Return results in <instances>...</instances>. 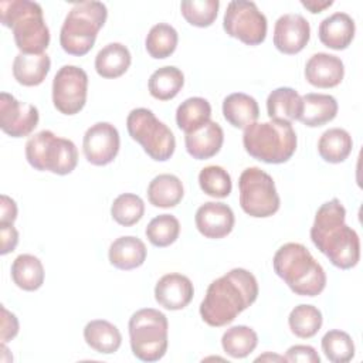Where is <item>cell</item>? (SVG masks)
<instances>
[{"label":"cell","mask_w":363,"mask_h":363,"mask_svg":"<svg viewBox=\"0 0 363 363\" xmlns=\"http://www.w3.org/2000/svg\"><path fill=\"white\" fill-rule=\"evenodd\" d=\"M257 296V278L244 268H233L208 285L200 303V316L213 328L225 326L251 306Z\"/></svg>","instance_id":"cell-1"},{"label":"cell","mask_w":363,"mask_h":363,"mask_svg":"<svg viewBox=\"0 0 363 363\" xmlns=\"http://www.w3.org/2000/svg\"><path fill=\"white\" fill-rule=\"evenodd\" d=\"M345 218L343 204L339 199H332L318 208L311 228L313 245L340 269L353 268L360 259L359 235Z\"/></svg>","instance_id":"cell-2"},{"label":"cell","mask_w":363,"mask_h":363,"mask_svg":"<svg viewBox=\"0 0 363 363\" xmlns=\"http://www.w3.org/2000/svg\"><path fill=\"white\" fill-rule=\"evenodd\" d=\"M272 267L296 295L316 296L326 286L325 269L299 242H286L279 247L272 258Z\"/></svg>","instance_id":"cell-3"},{"label":"cell","mask_w":363,"mask_h":363,"mask_svg":"<svg viewBox=\"0 0 363 363\" xmlns=\"http://www.w3.org/2000/svg\"><path fill=\"white\" fill-rule=\"evenodd\" d=\"M0 21L11 28L16 45L23 54H43L50 44V30L43 9L35 1H0Z\"/></svg>","instance_id":"cell-4"},{"label":"cell","mask_w":363,"mask_h":363,"mask_svg":"<svg viewBox=\"0 0 363 363\" xmlns=\"http://www.w3.org/2000/svg\"><path fill=\"white\" fill-rule=\"evenodd\" d=\"M296 133L288 121L271 119L254 122L244 129L242 145L254 159L279 164L288 162L296 150Z\"/></svg>","instance_id":"cell-5"},{"label":"cell","mask_w":363,"mask_h":363,"mask_svg":"<svg viewBox=\"0 0 363 363\" xmlns=\"http://www.w3.org/2000/svg\"><path fill=\"white\" fill-rule=\"evenodd\" d=\"M106 17L108 9L101 1L91 0L74 4L60 31V44L62 50L77 57L89 52Z\"/></svg>","instance_id":"cell-6"},{"label":"cell","mask_w":363,"mask_h":363,"mask_svg":"<svg viewBox=\"0 0 363 363\" xmlns=\"http://www.w3.org/2000/svg\"><path fill=\"white\" fill-rule=\"evenodd\" d=\"M130 349L142 362H157L167 350L169 322L163 312L153 308L136 311L128 323Z\"/></svg>","instance_id":"cell-7"},{"label":"cell","mask_w":363,"mask_h":363,"mask_svg":"<svg viewBox=\"0 0 363 363\" xmlns=\"http://www.w3.org/2000/svg\"><path fill=\"white\" fill-rule=\"evenodd\" d=\"M26 159L35 170L64 176L75 169L78 150L72 140L44 129L27 140Z\"/></svg>","instance_id":"cell-8"},{"label":"cell","mask_w":363,"mask_h":363,"mask_svg":"<svg viewBox=\"0 0 363 363\" xmlns=\"http://www.w3.org/2000/svg\"><path fill=\"white\" fill-rule=\"evenodd\" d=\"M126 128L133 140L156 162H166L176 149V139L170 128L160 122L150 109H132L126 118Z\"/></svg>","instance_id":"cell-9"},{"label":"cell","mask_w":363,"mask_h":363,"mask_svg":"<svg viewBox=\"0 0 363 363\" xmlns=\"http://www.w3.org/2000/svg\"><path fill=\"white\" fill-rule=\"evenodd\" d=\"M240 206L255 218L271 217L279 210V196L274 179L259 167H247L238 179Z\"/></svg>","instance_id":"cell-10"},{"label":"cell","mask_w":363,"mask_h":363,"mask_svg":"<svg viewBox=\"0 0 363 363\" xmlns=\"http://www.w3.org/2000/svg\"><path fill=\"white\" fill-rule=\"evenodd\" d=\"M267 17L254 1L234 0L228 3L223 18V28L230 37L247 45H258L267 37Z\"/></svg>","instance_id":"cell-11"},{"label":"cell","mask_w":363,"mask_h":363,"mask_svg":"<svg viewBox=\"0 0 363 363\" xmlns=\"http://www.w3.org/2000/svg\"><path fill=\"white\" fill-rule=\"evenodd\" d=\"M88 75L77 65H62L52 79V104L64 115L78 113L86 102Z\"/></svg>","instance_id":"cell-12"},{"label":"cell","mask_w":363,"mask_h":363,"mask_svg":"<svg viewBox=\"0 0 363 363\" xmlns=\"http://www.w3.org/2000/svg\"><path fill=\"white\" fill-rule=\"evenodd\" d=\"M119 146V132L109 122H98L89 126L82 139L84 155L86 160L95 166H105L113 162Z\"/></svg>","instance_id":"cell-13"},{"label":"cell","mask_w":363,"mask_h":363,"mask_svg":"<svg viewBox=\"0 0 363 363\" xmlns=\"http://www.w3.org/2000/svg\"><path fill=\"white\" fill-rule=\"evenodd\" d=\"M38 109L16 99L11 94H0V128L11 138L28 136L38 125Z\"/></svg>","instance_id":"cell-14"},{"label":"cell","mask_w":363,"mask_h":363,"mask_svg":"<svg viewBox=\"0 0 363 363\" xmlns=\"http://www.w3.org/2000/svg\"><path fill=\"white\" fill-rule=\"evenodd\" d=\"M311 38L308 20L296 13L282 14L274 27V45L278 51L292 55L301 52Z\"/></svg>","instance_id":"cell-15"},{"label":"cell","mask_w":363,"mask_h":363,"mask_svg":"<svg viewBox=\"0 0 363 363\" xmlns=\"http://www.w3.org/2000/svg\"><path fill=\"white\" fill-rule=\"evenodd\" d=\"M194 223L201 235L211 240L224 238L234 228V213L231 207L220 201L201 204L194 216Z\"/></svg>","instance_id":"cell-16"},{"label":"cell","mask_w":363,"mask_h":363,"mask_svg":"<svg viewBox=\"0 0 363 363\" xmlns=\"http://www.w3.org/2000/svg\"><path fill=\"white\" fill-rule=\"evenodd\" d=\"M194 295L191 281L182 274L172 272L163 275L155 286L156 302L169 311L186 308Z\"/></svg>","instance_id":"cell-17"},{"label":"cell","mask_w":363,"mask_h":363,"mask_svg":"<svg viewBox=\"0 0 363 363\" xmlns=\"http://www.w3.org/2000/svg\"><path fill=\"white\" fill-rule=\"evenodd\" d=\"M345 77V65L336 55L328 52L313 54L305 65L306 81L316 88L337 86Z\"/></svg>","instance_id":"cell-18"},{"label":"cell","mask_w":363,"mask_h":363,"mask_svg":"<svg viewBox=\"0 0 363 363\" xmlns=\"http://www.w3.org/2000/svg\"><path fill=\"white\" fill-rule=\"evenodd\" d=\"M356 31L354 20L343 11H336L323 18L319 24V40L332 50H345L353 41Z\"/></svg>","instance_id":"cell-19"},{"label":"cell","mask_w":363,"mask_h":363,"mask_svg":"<svg viewBox=\"0 0 363 363\" xmlns=\"http://www.w3.org/2000/svg\"><path fill=\"white\" fill-rule=\"evenodd\" d=\"M224 142V132L221 126L210 121L203 128L184 136V145L187 153L197 160H204L216 156Z\"/></svg>","instance_id":"cell-20"},{"label":"cell","mask_w":363,"mask_h":363,"mask_svg":"<svg viewBox=\"0 0 363 363\" xmlns=\"http://www.w3.org/2000/svg\"><path fill=\"white\" fill-rule=\"evenodd\" d=\"M146 245L140 238L123 235L111 244L108 257L115 268L129 271L140 267L146 259Z\"/></svg>","instance_id":"cell-21"},{"label":"cell","mask_w":363,"mask_h":363,"mask_svg":"<svg viewBox=\"0 0 363 363\" xmlns=\"http://www.w3.org/2000/svg\"><path fill=\"white\" fill-rule=\"evenodd\" d=\"M51 60L43 54H17L13 61V77L24 86L40 85L50 72Z\"/></svg>","instance_id":"cell-22"},{"label":"cell","mask_w":363,"mask_h":363,"mask_svg":"<svg viewBox=\"0 0 363 363\" xmlns=\"http://www.w3.org/2000/svg\"><path fill=\"white\" fill-rule=\"evenodd\" d=\"M303 108L299 121L309 126L318 128L333 121L337 115V101L328 94H306L302 96Z\"/></svg>","instance_id":"cell-23"},{"label":"cell","mask_w":363,"mask_h":363,"mask_svg":"<svg viewBox=\"0 0 363 363\" xmlns=\"http://www.w3.org/2000/svg\"><path fill=\"white\" fill-rule=\"evenodd\" d=\"M223 115L234 128L245 129L259 116L258 102L244 92L230 94L223 101Z\"/></svg>","instance_id":"cell-24"},{"label":"cell","mask_w":363,"mask_h":363,"mask_svg":"<svg viewBox=\"0 0 363 363\" xmlns=\"http://www.w3.org/2000/svg\"><path fill=\"white\" fill-rule=\"evenodd\" d=\"M132 55L126 45L109 43L101 48L95 57V69L99 77L112 79L123 75L130 67Z\"/></svg>","instance_id":"cell-25"},{"label":"cell","mask_w":363,"mask_h":363,"mask_svg":"<svg viewBox=\"0 0 363 363\" xmlns=\"http://www.w3.org/2000/svg\"><path fill=\"white\" fill-rule=\"evenodd\" d=\"M302 108V96L289 86H279L267 98V112L269 119H281L288 122L299 121Z\"/></svg>","instance_id":"cell-26"},{"label":"cell","mask_w":363,"mask_h":363,"mask_svg":"<svg viewBox=\"0 0 363 363\" xmlns=\"http://www.w3.org/2000/svg\"><path fill=\"white\" fill-rule=\"evenodd\" d=\"M84 339L91 349L104 354L115 353L122 343L119 329L105 319H94L88 322L84 328Z\"/></svg>","instance_id":"cell-27"},{"label":"cell","mask_w":363,"mask_h":363,"mask_svg":"<svg viewBox=\"0 0 363 363\" xmlns=\"http://www.w3.org/2000/svg\"><path fill=\"white\" fill-rule=\"evenodd\" d=\"M184 196L182 180L169 173L153 177L147 186L149 203L155 207L170 208L177 206Z\"/></svg>","instance_id":"cell-28"},{"label":"cell","mask_w":363,"mask_h":363,"mask_svg":"<svg viewBox=\"0 0 363 363\" xmlns=\"http://www.w3.org/2000/svg\"><path fill=\"white\" fill-rule=\"evenodd\" d=\"M211 118L210 102L201 96H191L183 101L176 111V123L186 135L203 128Z\"/></svg>","instance_id":"cell-29"},{"label":"cell","mask_w":363,"mask_h":363,"mask_svg":"<svg viewBox=\"0 0 363 363\" xmlns=\"http://www.w3.org/2000/svg\"><path fill=\"white\" fill-rule=\"evenodd\" d=\"M11 279L23 291H37L44 284L43 262L31 254H20L11 264Z\"/></svg>","instance_id":"cell-30"},{"label":"cell","mask_w":363,"mask_h":363,"mask_svg":"<svg viewBox=\"0 0 363 363\" xmlns=\"http://www.w3.org/2000/svg\"><path fill=\"white\" fill-rule=\"evenodd\" d=\"M353 147L352 136L342 128L325 130L318 140V152L325 162L340 163L347 159Z\"/></svg>","instance_id":"cell-31"},{"label":"cell","mask_w":363,"mask_h":363,"mask_svg":"<svg viewBox=\"0 0 363 363\" xmlns=\"http://www.w3.org/2000/svg\"><path fill=\"white\" fill-rule=\"evenodd\" d=\"M184 85L183 72L173 67L166 65L157 68L149 78V92L153 98L159 101L173 99Z\"/></svg>","instance_id":"cell-32"},{"label":"cell","mask_w":363,"mask_h":363,"mask_svg":"<svg viewBox=\"0 0 363 363\" xmlns=\"http://www.w3.org/2000/svg\"><path fill=\"white\" fill-rule=\"evenodd\" d=\"M257 345H258V336L255 330L245 325H237V326L228 328L221 337L223 350L234 359L247 357L254 352Z\"/></svg>","instance_id":"cell-33"},{"label":"cell","mask_w":363,"mask_h":363,"mask_svg":"<svg viewBox=\"0 0 363 363\" xmlns=\"http://www.w3.org/2000/svg\"><path fill=\"white\" fill-rule=\"evenodd\" d=\"M322 312L316 306L306 303L295 306L288 316L291 332L301 339L313 337L322 328Z\"/></svg>","instance_id":"cell-34"},{"label":"cell","mask_w":363,"mask_h":363,"mask_svg":"<svg viewBox=\"0 0 363 363\" xmlns=\"http://www.w3.org/2000/svg\"><path fill=\"white\" fill-rule=\"evenodd\" d=\"M177 41L179 35L174 27L166 23H159L149 30L145 40V47L152 58L163 60L174 52Z\"/></svg>","instance_id":"cell-35"},{"label":"cell","mask_w":363,"mask_h":363,"mask_svg":"<svg viewBox=\"0 0 363 363\" xmlns=\"http://www.w3.org/2000/svg\"><path fill=\"white\" fill-rule=\"evenodd\" d=\"M322 350L332 363H347L354 357V343L349 333L337 329L326 332L322 337Z\"/></svg>","instance_id":"cell-36"},{"label":"cell","mask_w":363,"mask_h":363,"mask_svg":"<svg viewBox=\"0 0 363 363\" xmlns=\"http://www.w3.org/2000/svg\"><path fill=\"white\" fill-rule=\"evenodd\" d=\"M145 234L155 247H169L180 234V223L172 214H159L149 221Z\"/></svg>","instance_id":"cell-37"},{"label":"cell","mask_w":363,"mask_h":363,"mask_svg":"<svg viewBox=\"0 0 363 363\" xmlns=\"http://www.w3.org/2000/svg\"><path fill=\"white\" fill-rule=\"evenodd\" d=\"M143 214H145V203L139 196L133 193L119 194L111 206L112 218L123 227H130L139 223Z\"/></svg>","instance_id":"cell-38"},{"label":"cell","mask_w":363,"mask_h":363,"mask_svg":"<svg viewBox=\"0 0 363 363\" xmlns=\"http://www.w3.org/2000/svg\"><path fill=\"white\" fill-rule=\"evenodd\" d=\"M200 189L211 197L224 199L231 193L233 183L228 172L221 166H206L199 173Z\"/></svg>","instance_id":"cell-39"},{"label":"cell","mask_w":363,"mask_h":363,"mask_svg":"<svg viewBox=\"0 0 363 363\" xmlns=\"http://www.w3.org/2000/svg\"><path fill=\"white\" fill-rule=\"evenodd\" d=\"M218 0H184L180 3L182 16L194 27H208L217 18Z\"/></svg>","instance_id":"cell-40"},{"label":"cell","mask_w":363,"mask_h":363,"mask_svg":"<svg viewBox=\"0 0 363 363\" xmlns=\"http://www.w3.org/2000/svg\"><path fill=\"white\" fill-rule=\"evenodd\" d=\"M286 362H299V363H319L320 357L315 347L309 345H294L286 350Z\"/></svg>","instance_id":"cell-41"},{"label":"cell","mask_w":363,"mask_h":363,"mask_svg":"<svg viewBox=\"0 0 363 363\" xmlns=\"http://www.w3.org/2000/svg\"><path fill=\"white\" fill-rule=\"evenodd\" d=\"M1 343H6L17 336L18 333V320L14 313L9 312L1 305Z\"/></svg>","instance_id":"cell-42"},{"label":"cell","mask_w":363,"mask_h":363,"mask_svg":"<svg viewBox=\"0 0 363 363\" xmlns=\"http://www.w3.org/2000/svg\"><path fill=\"white\" fill-rule=\"evenodd\" d=\"M17 218V204L7 194L0 196V225H10Z\"/></svg>","instance_id":"cell-43"},{"label":"cell","mask_w":363,"mask_h":363,"mask_svg":"<svg viewBox=\"0 0 363 363\" xmlns=\"http://www.w3.org/2000/svg\"><path fill=\"white\" fill-rule=\"evenodd\" d=\"M0 238H1L0 254L6 255L16 250V247L18 244V231L13 227V224L0 225Z\"/></svg>","instance_id":"cell-44"},{"label":"cell","mask_w":363,"mask_h":363,"mask_svg":"<svg viewBox=\"0 0 363 363\" xmlns=\"http://www.w3.org/2000/svg\"><path fill=\"white\" fill-rule=\"evenodd\" d=\"M301 4L308 9L311 13H320L323 11L325 9L330 7L333 4L332 0H302Z\"/></svg>","instance_id":"cell-45"},{"label":"cell","mask_w":363,"mask_h":363,"mask_svg":"<svg viewBox=\"0 0 363 363\" xmlns=\"http://www.w3.org/2000/svg\"><path fill=\"white\" fill-rule=\"evenodd\" d=\"M264 360H278V362H286V359L284 356H278V354H271V353H265L262 356H258L255 359V362H264Z\"/></svg>","instance_id":"cell-46"}]
</instances>
